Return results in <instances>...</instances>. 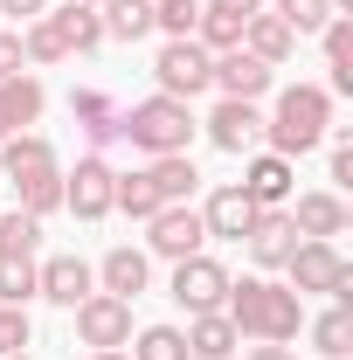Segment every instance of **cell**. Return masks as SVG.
Listing matches in <instances>:
<instances>
[{
  "label": "cell",
  "instance_id": "cell-1",
  "mask_svg": "<svg viewBox=\"0 0 353 360\" xmlns=\"http://www.w3.org/2000/svg\"><path fill=\"white\" fill-rule=\"evenodd\" d=\"M222 312H229V326H236L243 340H257V347H291V340L305 333V298H298L291 284H277V277H243V284H229Z\"/></svg>",
  "mask_w": 353,
  "mask_h": 360
},
{
  "label": "cell",
  "instance_id": "cell-2",
  "mask_svg": "<svg viewBox=\"0 0 353 360\" xmlns=\"http://www.w3.org/2000/svg\"><path fill=\"white\" fill-rule=\"evenodd\" d=\"M0 180H14V194H21V208L35 222H49L63 208V160H56V146L42 132L0 139Z\"/></svg>",
  "mask_w": 353,
  "mask_h": 360
},
{
  "label": "cell",
  "instance_id": "cell-3",
  "mask_svg": "<svg viewBox=\"0 0 353 360\" xmlns=\"http://www.w3.org/2000/svg\"><path fill=\"white\" fill-rule=\"evenodd\" d=\"M333 132V90L326 84H291L277 90V111L264 118V139L277 160H305L319 139Z\"/></svg>",
  "mask_w": 353,
  "mask_h": 360
},
{
  "label": "cell",
  "instance_id": "cell-4",
  "mask_svg": "<svg viewBox=\"0 0 353 360\" xmlns=\"http://www.w3.org/2000/svg\"><path fill=\"white\" fill-rule=\"evenodd\" d=\"M194 132H201L194 104L160 97V90H153V97H139V104H125V125H118V139H125L132 153H146V160H160V153H187Z\"/></svg>",
  "mask_w": 353,
  "mask_h": 360
},
{
  "label": "cell",
  "instance_id": "cell-5",
  "mask_svg": "<svg viewBox=\"0 0 353 360\" xmlns=\"http://www.w3.org/2000/svg\"><path fill=\"white\" fill-rule=\"evenodd\" d=\"M284 284L305 298V291H326V298H340L347 305L353 298V270H347V257L333 250V243H298L291 257H284Z\"/></svg>",
  "mask_w": 353,
  "mask_h": 360
},
{
  "label": "cell",
  "instance_id": "cell-6",
  "mask_svg": "<svg viewBox=\"0 0 353 360\" xmlns=\"http://www.w3.org/2000/svg\"><path fill=\"white\" fill-rule=\"evenodd\" d=\"M229 284H236L229 264L208 257V250H194V257H180V264H174V305H180L187 319H194V312H222Z\"/></svg>",
  "mask_w": 353,
  "mask_h": 360
},
{
  "label": "cell",
  "instance_id": "cell-7",
  "mask_svg": "<svg viewBox=\"0 0 353 360\" xmlns=\"http://www.w3.org/2000/svg\"><path fill=\"white\" fill-rule=\"evenodd\" d=\"M70 319H77V340H84L90 354H104V347H132V298L90 291L84 305H70Z\"/></svg>",
  "mask_w": 353,
  "mask_h": 360
},
{
  "label": "cell",
  "instance_id": "cell-8",
  "mask_svg": "<svg viewBox=\"0 0 353 360\" xmlns=\"http://www.w3.org/2000/svg\"><path fill=\"white\" fill-rule=\"evenodd\" d=\"M111 187H118V167H111L104 153H84L77 174H63V208H70L77 222H104V215H111Z\"/></svg>",
  "mask_w": 353,
  "mask_h": 360
},
{
  "label": "cell",
  "instance_id": "cell-9",
  "mask_svg": "<svg viewBox=\"0 0 353 360\" xmlns=\"http://www.w3.org/2000/svg\"><path fill=\"white\" fill-rule=\"evenodd\" d=\"M208 63H215V56H208V49L194 42V35H187V42H167L160 56H153L160 97H180V104H194V97L208 90Z\"/></svg>",
  "mask_w": 353,
  "mask_h": 360
},
{
  "label": "cell",
  "instance_id": "cell-10",
  "mask_svg": "<svg viewBox=\"0 0 353 360\" xmlns=\"http://www.w3.org/2000/svg\"><path fill=\"white\" fill-rule=\"evenodd\" d=\"M201 243H208V229H201V208H194V201H174V208H160V215L146 222V257L180 264V257H194Z\"/></svg>",
  "mask_w": 353,
  "mask_h": 360
},
{
  "label": "cell",
  "instance_id": "cell-11",
  "mask_svg": "<svg viewBox=\"0 0 353 360\" xmlns=\"http://www.w3.org/2000/svg\"><path fill=\"white\" fill-rule=\"evenodd\" d=\"M201 125H208V139H215V153H229V160H250V153L264 146V111L243 104V97H222Z\"/></svg>",
  "mask_w": 353,
  "mask_h": 360
},
{
  "label": "cell",
  "instance_id": "cell-12",
  "mask_svg": "<svg viewBox=\"0 0 353 360\" xmlns=\"http://www.w3.org/2000/svg\"><path fill=\"white\" fill-rule=\"evenodd\" d=\"M208 84L222 97H243V104H257L270 84H277V70H270L264 56H250V49H222L215 63H208Z\"/></svg>",
  "mask_w": 353,
  "mask_h": 360
},
{
  "label": "cell",
  "instance_id": "cell-13",
  "mask_svg": "<svg viewBox=\"0 0 353 360\" xmlns=\"http://www.w3.org/2000/svg\"><path fill=\"white\" fill-rule=\"evenodd\" d=\"M90 291H97V270L84 264V257H49V264H35V298H49V305H84Z\"/></svg>",
  "mask_w": 353,
  "mask_h": 360
},
{
  "label": "cell",
  "instance_id": "cell-14",
  "mask_svg": "<svg viewBox=\"0 0 353 360\" xmlns=\"http://www.w3.org/2000/svg\"><path fill=\"white\" fill-rule=\"evenodd\" d=\"M243 250H250V264L257 270H284V257L298 250V229L284 208H257V222L243 229Z\"/></svg>",
  "mask_w": 353,
  "mask_h": 360
},
{
  "label": "cell",
  "instance_id": "cell-15",
  "mask_svg": "<svg viewBox=\"0 0 353 360\" xmlns=\"http://www.w3.org/2000/svg\"><path fill=\"white\" fill-rule=\"evenodd\" d=\"M70 118L84 125V139L104 153V146H118V125H125V104L111 97V90H97V84H84L77 97H70Z\"/></svg>",
  "mask_w": 353,
  "mask_h": 360
},
{
  "label": "cell",
  "instance_id": "cell-16",
  "mask_svg": "<svg viewBox=\"0 0 353 360\" xmlns=\"http://www.w3.org/2000/svg\"><path fill=\"white\" fill-rule=\"evenodd\" d=\"M284 215L298 229V243H333V236H347V201L326 194V187H319V194H298Z\"/></svg>",
  "mask_w": 353,
  "mask_h": 360
},
{
  "label": "cell",
  "instance_id": "cell-17",
  "mask_svg": "<svg viewBox=\"0 0 353 360\" xmlns=\"http://www.w3.org/2000/svg\"><path fill=\"white\" fill-rule=\"evenodd\" d=\"M291 180H298V167L291 160H277V153H250V167H243V194H250V208H284L291 201Z\"/></svg>",
  "mask_w": 353,
  "mask_h": 360
},
{
  "label": "cell",
  "instance_id": "cell-18",
  "mask_svg": "<svg viewBox=\"0 0 353 360\" xmlns=\"http://www.w3.org/2000/svg\"><path fill=\"white\" fill-rule=\"evenodd\" d=\"M257 222V208H250V194L236 187V180H222L215 194L201 201V229L208 236H222V243H243V229Z\"/></svg>",
  "mask_w": 353,
  "mask_h": 360
},
{
  "label": "cell",
  "instance_id": "cell-19",
  "mask_svg": "<svg viewBox=\"0 0 353 360\" xmlns=\"http://www.w3.org/2000/svg\"><path fill=\"white\" fill-rule=\"evenodd\" d=\"M153 284V257L132 250V243H118V250H104V264H97V291H111V298H139Z\"/></svg>",
  "mask_w": 353,
  "mask_h": 360
},
{
  "label": "cell",
  "instance_id": "cell-20",
  "mask_svg": "<svg viewBox=\"0 0 353 360\" xmlns=\"http://www.w3.org/2000/svg\"><path fill=\"white\" fill-rule=\"evenodd\" d=\"M49 28L63 35V49H70V56L104 49V21H97V7H84V0H56V7H49Z\"/></svg>",
  "mask_w": 353,
  "mask_h": 360
},
{
  "label": "cell",
  "instance_id": "cell-21",
  "mask_svg": "<svg viewBox=\"0 0 353 360\" xmlns=\"http://www.w3.org/2000/svg\"><path fill=\"white\" fill-rule=\"evenodd\" d=\"M42 104H49V90L35 84V77H7V84H0V139L28 132V125L42 118Z\"/></svg>",
  "mask_w": 353,
  "mask_h": 360
},
{
  "label": "cell",
  "instance_id": "cell-22",
  "mask_svg": "<svg viewBox=\"0 0 353 360\" xmlns=\"http://www.w3.org/2000/svg\"><path fill=\"white\" fill-rule=\"evenodd\" d=\"M243 347V333L229 326V312H194L187 319V354L194 360H229Z\"/></svg>",
  "mask_w": 353,
  "mask_h": 360
},
{
  "label": "cell",
  "instance_id": "cell-23",
  "mask_svg": "<svg viewBox=\"0 0 353 360\" xmlns=\"http://www.w3.org/2000/svg\"><path fill=\"white\" fill-rule=\"evenodd\" d=\"M319 42H326V70H333V97H353V14H333L326 28H319Z\"/></svg>",
  "mask_w": 353,
  "mask_h": 360
},
{
  "label": "cell",
  "instance_id": "cell-24",
  "mask_svg": "<svg viewBox=\"0 0 353 360\" xmlns=\"http://www.w3.org/2000/svg\"><path fill=\"white\" fill-rule=\"evenodd\" d=\"M243 49H250V56H264L270 70H277V63H291L298 35H291V28H284V21L264 7V14H250V21H243Z\"/></svg>",
  "mask_w": 353,
  "mask_h": 360
},
{
  "label": "cell",
  "instance_id": "cell-25",
  "mask_svg": "<svg viewBox=\"0 0 353 360\" xmlns=\"http://www.w3.org/2000/svg\"><path fill=\"white\" fill-rule=\"evenodd\" d=\"M97 21H104V42H146L153 35V0H104Z\"/></svg>",
  "mask_w": 353,
  "mask_h": 360
},
{
  "label": "cell",
  "instance_id": "cell-26",
  "mask_svg": "<svg viewBox=\"0 0 353 360\" xmlns=\"http://www.w3.org/2000/svg\"><path fill=\"white\" fill-rule=\"evenodd\" d=\"M111 208H118V215H132V222H153L167 201H160L153 174H146V167H132V174H118V187H111Z\"/></svg>",
  "mask_w": 353,
  "mask_h": 360
},
{
  "label": "cell",
  "instance_id": "cell-27",
  "mask_svg": "<svg viewBox=\"0 0 353 360\" xmlns=\"http://www.w3.org/2000/svg\"><path fill=\"white\" fill-rule=\"evenodd\" d=\"M146 174H153V187H160L167 208H174V201H194V187H201V174H194L187 153H160V160H146Z\"/></svg>",
  "mask_w": 353,
  "mask_h": 360
},
{
  "label": "cell",
  "instance_id": "cell-28",
  "mask_svg": "<svg viewBox=\"0 0 353 360\" xmlns=\"http://www.w3.org/2000/svg\"><path fill=\"white\" fill-rule=\"evenodd\" d=\"M305 333H312V347H319L326 360H347V354H353V312H347V305L305 319Z\"/></svg>",
  "mask_w": 353,
  "mask_h": 360
},
{
  "label": "cell",
  "instance_id": "cell-29",
  "mask_svg": "<svg viewBox=\"0 0 353 360\" xmlns=\"http://www.w3.org/2000/svg\"><path fill=\"white\" fill-rule=\"evenodd\" d=\"M125 354L132 360H187V333L180 326H139Z\"/></svg>",
  "mask_w": 353,
  "mask_h": 360
},
{
  "label": "cell",
  "instance_id": "cell-30",
  "mask_svg": "<svg viewBox=\"0 0 353 360\" xmlns=\"http://www.w3.org/2000/svg\"><path fill=\"white\" fill-rule=\"evenodd\" d=\"M42 250V222L28 208H7L0 215V257H35Z\"/></svg>",
  "mask_w": 353,
  "mask_h": 360
},
{
  "label": "cell",
  "instance_id": "cell-31",
  "mask_svg": "<svg viewBox=\"0 0 353 360\" xmlns=\"http://www.w3.org/2000/svg\"><path fill=\"white\" fill-rule=\"evenodd\" d=\"M194 21H201V0H153V28H160L167 42H187Z\"/></svg>",
  "mask_w": 353,
  "mask_h": 360
},
{
  "label": "cell",
  "instance_id": "cell-32",
  "mask_svg": "<svg viewBox=\"0 0 353 360\" xmlns=\"http://www.w3.org/2000/svg\"><path fill=\"white\" fill-rule=\"evenodd\" d=\"M35 298V257H0V305H28Z\"/></svg>",
  "mask_w": 353,
  "mask_h": 360
},
{
  "label": "cell",
  "instance_id": "cell-33",
  "mask_svg": "<svg viewBox=\"0 0 353 360\" xmlns=\"http://www.w3.org/2000/svg\"><path fill=\"white\" fill-rule=\"evenodd\" d=\"M270 14H277V21L291 28V35H319V28L333 21V7H326V0H277Z\"/></svg>",
  "mask_w": 353,
  "mask_h": 360
},
{
  "label": "cell",
  "instance_id": "cell-34",
  "mask_svg": "<svg viewBox=\"0 0 353 360\" xmlns=\"http://www.w3.org/2000/svg\"><path fill=\"white\" fill-rule=\"evenodd\" d=\"M21 49H28V63H70V49H63V35L49 28V14L21 28Z\"/></svg>",
  "mask_w": 353,
  "mask_h": 360
},
{
  "label": "cell",
  "instance_id": "cell-35",
  "mask_svg": "<svg viewBox=\"0 0 353 360\" xmlns=\"http://www.w3.org/2000/svg\"><path fill=\"white\" fill-rule=\"evenodd\" d=\"M28 354V305H0V360Z\"/></svg>",
  "mask_w": 353,
  "mask_h": 360
},
{
  "label": "cell",
  "instance_id": "cell-36",
  "mask_svg": "<svg viewBox=\"0 0 353 360\" xmlns=\"http://www.w3.org/2000/svg\"><path fill=\"white\" fill-rule=\"evenodd\" d=\"M21 70H28V49H21L14 28H0V84H7V77H21Z\"/></svg>",
  "mask_w": 353,
  "mask_h": 360
},
{
  "label": "cell",
  "instance_id": "cell-37",
  "mask_svg": "<svg viewBox=\"0 0 353 360\" xmlns=\"http://www.w3.org/2000/svg\"><path fill=\"white\" fill-rule=\"evenodd\" d=\"M49 7H56V0H0V14H7V21H21V28H28V21H42Z\"/></svg>",
  "mask_w": 353,
  "mask_h": 360
},
{
  "label": "cell",
  "instance_id": "cell-38",
  "mask_svg": "<svg viewBox=\"0 0 353 360\" xmlns=\"http://www.w3.org/2000/svg\"><path fill=\"white\" fill-rule=\"evenodd\" d=\"M208 14H229V21H250V14H264V0H201Z\"/></svg>",
  "mask_w": 353,
  "mask_h": 360
},
{
  "label": "cell",
  "instance_id": "cell-39",
  "mask_svg": "<svg viewBox=\"0 0 353 360\" xmlns=\"http://www.w3.org/2000/svg\"><path fill=\"white\" fill-rule=\"evenodd\" d=\"M250 360H298L291 347H250Z\"/></svg>",
  "mask_w": 353,
  "mask_h": 360
},
{
  "label": "cell",
  "instance_id": "cell-40",
  "mask_svg": "<svg viewBox=\"0 0 353 360\" xmlns=\"http://www.w3.org/2000/svg\"><path fill=\"white\" fill-rule=\"evenodd\" d=\"M90 360H132V354H125V347H104V354H90Z\"/></svg>",
  "mask_w": 353,
  "mask_h": 360
},
{
  "label": "cell",
  "instance_id": "cell-41",
  "mask_svg": "<svg viewBox=\"0 0 353 360\" xmlns=\"http://www.w3.org/2000/svg\"><path fill=\"white\" fill-rule=\"evenodd\" d=\"M326 7H340V14H347V7H353V0H326Z\"/></svg>",
  "mask_w": 353,
  "mask_h": 360
},
{
  "label": "cell",
  "instance_id": "cell-42",
  "mask_svg": "<svg viewBox=\"0 0 353 360\" xmlns=\"http://www.w3.org/2000/svg\"><path fill=\"white\" fill-rule=\"evenodd\" d=\"M7 360H35V354H7Z\"/></svg>",
  "mask_w": 353,
  "mask_h": 360
},
{
  "label": "cell",
  "instance_id": "cell-43",
  "mask_svg": "<svg viewBox=\"0 0 353 360\" xmlns=\"http://www.w3.org/2000/svg\"><path fill=\"white\" fill-rule=\"evenodd\" d=\"M84 7H104V0H84Z\"/></svg>",
  "mask_w": 353,
  "mask_h": 360
}]
</instances>
